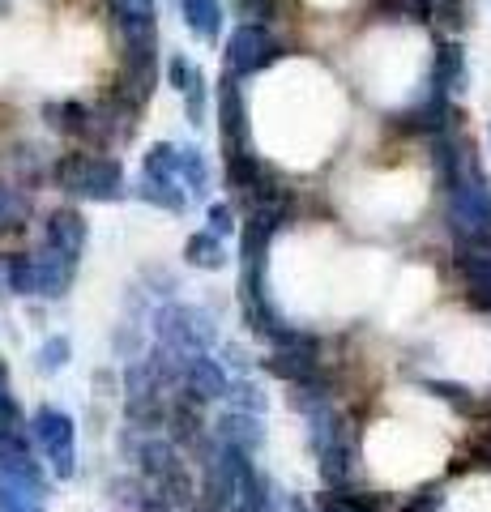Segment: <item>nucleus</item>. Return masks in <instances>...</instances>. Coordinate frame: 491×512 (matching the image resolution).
<instances>
[{
    "label": "nucleus",
    "instance_id": "16",
    "mask_svg": "<svg viewBox=\"0 0 491 512\" xmlns=\"http://www.w3.org/2000/svg\"><path fill=\"white\" fill-rule=\"evenodd\" d=\"M180 180H184L188 192H197V197H201L205 188H210V163H205L201 150L180 146Z\"/></svg>",
    "mask_w": 491,
    "mask_h": 512
},
{
    "label": "nucleus",
    "instance_id": "12",
    "mask_svg": "<svg viewBox=\"0 0 491 512\" xmlns=\"http://www.w3.org/2000/svg\"><path fill=\"white\" fill-rule=\"evenodd\" d=\"M223 440L244 448V453H252V448L261 444V427H257V414L252 410H231L223 414Z\"/></svg>",
    "mask_w": 491,
    "mask_h": 512
},
{
    "label": "nucleus",
    "instance_id": "6",
    "mask_svg": "<svg viewBox=\"0 0 491 512\" xmlns=\"http://www.w3.org/2000/svg\"><path fill=\"white\" fill-rule=\"evenodd\" d=\"M180 18L188 26V35H197L201 43H214L223 35V0H180Z\"/></svg>",
    "mask_w": 491,
    "mask_h": 512
},
{
    "label": "nucleus",
    "instance_id": "22",
    "mask_svg": "<svg viewBox=\"0 0 491 512\" xmlns=\"http://www.w3.org/2000/svg\"><path fill=\"white\" fill-rule=\"evenodd\" d=\"M231 227H235V214H231V205H227V201L210 205V231L227 239V235H231Z\"/></svg>",
    "mask_w": 491,
    "mask_h": 512
},
{
    "label": "nucleus",
    "instance_id": "3",
    "mask_svg": "<svg viewBox=\"0 0 491 512\" xmlns=\"http://www.w3.org/2000/svg\"><path fill=\"white\" fill-rule=\"evenodd\" d=\"M30 436H35V444L47 453V461H52V470L60 478H73L77 453H73V419H69L65 410L43 406L35 419H30Z\"/></svg>",
    "mask_w": 491,
    "mask_h": 512
},
{
    "label": "nucleus",
    "instance_id": "10",
    "mask_svg": "<svg viewBox=\"0 0 491 512\" xmlns=\"http://www.w3.org/2000/svg\"><path fill=\"white\" fill-rule=\"evenodd\" d=\"M265 372L287 384H304V380H316V359L299 355V346H278V355L265 359Z\"/></svg>",
    "mask_w": 491,
    "mask_h": 512
},
{
    "label": "nucleus",
    "instance_id": "9",
    "mask_svg": "<svg viewBox=\"0 0 491 512\" xmlns=\"http://www.w3.org/2000/svg\"><path fill=\"white\" fill-rule=\"evenodd\" d=\"M180 184L184 180H150V175H141L137 188H133V197L150 201V205H158V210H167V214H184L188 188H180Z\"/></svg>",
    "mask_w": 491,
    "mask_h": 512
},
{
    "label": "nucleus",
    "instance_id": "27",
    "mask_svg": "<svg viewBox=\"0 0 491 512\" xmlns=\"http://www.w3.org/2000/svg\"><path fill=\"white\" fill-rule=\"evenodd\" d=\"M9 380V372H5V359H0V384H5Z\"/></svg>",
    "mask_w": 491,
    "mask_h": 512
},
{
    "label": "nucleus",
    "instance_id": "25",
    "mask_svg": "<svg viewBox=\"0 0 491 512\" xmlns=\"http://www.w3.org/2000/svg\"><path fill=\"white\" fill-rule=\"evenodd\" d=\"M137 512H171V504L163 500V495H141V500H137Z\"/></svg>",
    "mask_w": 491,
    "mask_h": 512
},
{
    "label": "nucleus",
    "instance_id": "19",
    "mask_svg": "<svg viewBox=\"0 0 491 512\" xmlns=\"http://www.w3.org/2000/svg\"><path fill=\"white\" fill-rule=\"evenodd\" d=\"M69 355H73V346H69V338H47L43 346H39V372H60V367H69Z\"/></svg>",
    "mask_w": 491,
    "mask_h": 512
},
{
    "label": "nucleus",
    "instance_id": "24",
    "mask_svg": "<svg viewBox=\"0 0 491 512\" xmlns=\"http://www.w3.org/2000/svg\"><path fill=\"white\" fill-rule=\"evenodd\" d=\"M235 9L244 13V18H252V22H261V18H269V5H274V0H231Z\"/></svg>",
    "mask_w": 491,
    "mask_h": 512
},
{
    "label": "nucleus",
    "instance_id": "4",
    "mask_svg": "<svg viewBox=\"0 0 491 512\" xmlns=\"http://www.w3.org/2000/svg\"><path fill=\"white\" fill-rule=\"evenodd\" d=\"M218 116H223V141L227 150H248V111L240 94V77H223V94H218Z\"/></svg>",
    "mask_w": 491,
    "mask_h": 512
},
{
    "label": "nucleus",
    "instance_id": "20",
    "mask_svg": "<svg viewBox=\"0 0 491 512\" xmlns=\"http://www.w3.org/2000/svg\"><path fill=\"white\" fill-rule=\"evenodd\" d=\"M13 227H22V201H18V192L0 180V231H13Z\"/></svg>",
    "mask_w": 491,
    "mask_h": 512
},
{
    "label": "nucleus",
    "instance_id": "5",
    "mask_svg": "<svg viewBox=\"0 0 491 512\" xmlns=\"http://www.w3.org/2000/svg\"><path fill=\"white\" fill-rule=\"evenodd\" d=\"M35 261H39V295H47V299L69 295L73 274H77V261H82V256H69V252H60V248L47 244L35 256Z\"/></svg>",
    "mask_w": 491,
    "mask_h": 512
},
{
    "label": "nucleus",
    "instance_id": "1",
    "mask_svg": "<svg viewBox=\"0 0 491 512\" xmlns=\"http://www.w3.org/2000/svg\"><path fill=\"white\" fill-rule=\"evenodd\" d=\"M60 188H69L73 197L86 201H120L124 197V171L116 158L103 154H69L56 163Z\"/></svg>",
    "mask_w": 491,
    "mask_h": 512
},
{
    "label": "nucleus",
    "instance_id": "13",
    "mask_svg": "<svg viewBox=\"0 0 491 512\" xmlns=\"http://www.w3.org/2000/svg\"><path fill=\"white\" fill-rule=\"evenodd\" d=\"M47 124L60 128V133H69V137L94 133V116L82 103H52V107H47Z\"/></svg>",
    "mask_w": 491,
    "mask_h": 512
},
{
    "label": "nucleus",
    "instance_id": "7",
    "mask_svg": "<svg viewBox=\"0 0 491 512\" xmlns=\"http://www.w3.org/2000/svg\"><path fill=\"white\" fill-rule=\"evenodd\" d=\"M47 244L69 252V256H82V248H86V218L77 210H56L52 218H47Z\"/></svg>",
    "mask_w": 491,
    "mask_h": 512
},
{
    "label": "nucleus",
    "instance_id": "23",
    "mask_svg": "<svg viewBox=\"0 0 491 512\" xmlns=\"http://www.w3.org/2000/svg\"><path fill=\"white\" fill-rule=\"evenodd\" d=\"M231 402H235V410H252V414L261 410V397L252 384H231Z\"/></svg>",
    "mask_w": 491,
    "mask_h": 512
},
{
    "label": "nucleus",
    "instance_id": "14",
    "mask_svg": "<svg viewBox=\"0 0 491 512\" xmlns=\"http://www.w3.org/2000/svg\"><path fill=\"white\" fill-rule=\"evenodd\" d=\"M141 175H150V180H180V146H171V141L150 146V154L141 158Z\"/></svg>",
    "mask_w": 491,
    "mask_h": 512
},
{
    "label": "nucleus",
    "instance_id": "8",
    "mask_svg": "<svg viewBox=\"0 0 491 512\" xmlns=\"http://www.w3.org/2000/svg\"><path fill=\"white\" fill-rule=\"evenodd\" d=\"M188 389H193V397L218 402V397H227V393H231V380L223 376V367H218L214 359L193 355V359H188Z\"/></svg>",
    "mask_w": 491,
    "mask_h": 512
},
{
    "label": "nucleus",
    "instance_id": "17",
    "mask_svg": "<svg viewBox=\"0 0 491 512\" xmlns=\"http://www.w3.org/2000/svg\"><path fill=\"white\" fill-rule=\"evenodd\" d=\"M9 295H39V261L9 256Z\"/></svg>",
    "mask_w": 491,
    "mask_h": 512
},
{
    "label": "nucleus",
    "instance_id": "21",
    "mask_svg": "<svg viewBox=\"0 0 491 512\" xmlns=\"http://www.w3.org/2000/svg\"><path fill=\"white\" fill-rule=\"evenodd\" d=\"M180 99H184V116H188V124L201 128V124H205V77H201V82L188 86V90L180 94Z\"/></svg>",
    "mask_w": 491,
    "mask_h": 512
},
{
    "label": "nucleus",
    "instance_id": "18",
    "mask_svg": "<svg viewBox=\"0 0 491 512\" xmlns=\"http://www.w3.org/2000/svg\"><path fill=\"white\" fill-rule=\"evenodd\" d=\"M193 82H201V69H197V64L188 60L184 52H171V56H167V86L176 90V94H184Z\"/></svg>",
    "mask_w": 491,
    "mask_h": 512
},
{
    "label": "nucleus",
    "instance_id": "2",
    "mask_svg": "<svg viewBox=\"0 0 491 512\" xmlns=\"http://www.w3.org/2000/svg\"><path fill=\"white\" fill-rule=\"evenodd\" d=\"M282 56V43L269 35L265 22H244L231 30V43H227V73L235 77H252L261 73L265 64H274Z\"/></svg>",
    "mask_w": 491,
    "mask_h": 512
},
{
    "label": "nucleus",
    "instance_id": "11",
    "mask_svg": "<svg viewBox=\"0 0 491 512\" xmlns=\"http://www.w3.org/2000/svg\"><path fill=\"white\" fill-rule=\"evenodd\" d=\"M184 256H188V265H197V269H223V265H227L223 235H214L210 227L197 231V235L184 244Z\"/></svg>",
    "mask_w": 491,
    "mask_h": 512
},
{
    "label": "nucleus",
    "instance_id": "26",
    "mask_svg": "<svg viewBox=\"0 0 491 512\" xmlns=\"http://www.w3.org/2000/svg\"><path fill=\"white\" fill-rule=\"evenodd\" d=\"M9 295V256H0V299Z\"/></svg>",
    "mask_w": 491,
    "mask_h": 512
},
{
    "label": "nucleus",
    "instance_id": "15",
    "mask_svg": "<svg viewBox=\"0 0 491 512\" xmlns=\"http://www.w3.org/2000/svg\"><path fill=\"white\" fill-rule=\"evenodd\" d=\"M0 444H30L26 440V419L18 402L9 397V384H0Z\"/></svg>",
    "mask_w": 491,
    "mask_h": 512
}]
</instances>
